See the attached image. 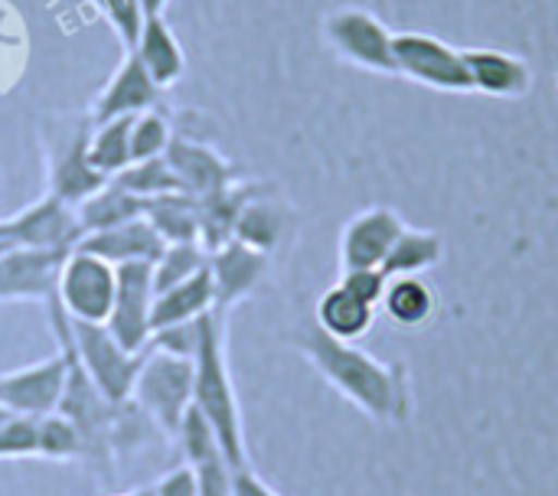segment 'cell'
<instances>
[{"mask_svg": "<svg viewBox=\"0 0 558 496\" xmlns=\"http://www.w3.org/2000/svg\"><path fill=\"white\" fill-rule=\"evenodd\" d=\"M298 347L311 366L369 419L402 422L409 415V383L402 366L383 363L356 343L333 340L317 324L298 337Z\"/></svg>", "mask_w": 558, "mask_h": 496, "instance_id": "1", "label": "cell"}, {"mask_svg": "<svg viewBox=\"0 0 558 496\" xmlns=\"http://www.w3.org/2000/svg\"><path fill=\"white\" fill-rule=\"evenodd\" d=\"M193 366H196L193 406L216 432L229 468L245 471L248 448H245V428H242V412H239V392H235V383L229 373V356H226V314L222 311L203 314Z\"/></svg>", "mask_w": 558, "mask_h": 496, "instance_id": "2", "label": "cell"}, {"mask_svg": "<svg viewBox=\"0 0 558 496\" xmlns=\"http://www.w3.org/2000/svg\"><path fill=\"white\" fill-rule=\"evenodd\" d=\"M193 379L196 366L190 356H173L147 347L131 389V402L157 425V432L173 438L186 409L193 406Z\"/></svg>", "mask_w": 558, "mask_h": 496, "instance_id": "3", "label": "cell"}, {"mask_svg": "<svg viewBox=\"0 0 558 496\" xmlns=\"http://www.w3.org/2000/svg\"><path fill=\"white\" fill-rule=\"evenodd\" d=\"M69 340H72V350H75V356H78L85 376L95 383V389H98L108 402H114V406L128 402L144 353H128V350L108 334L105 324L69 320Z\"/></svg>", "mask_w": 558, "mask_h": 496, "instance_id": "4", "label": "cell"}, {"mask_svg": "<svg viewBox=\"0 0 558 496\" xmlns=\"http://www.w3.org/2000/svg\"><path fill=\"white\" fill-rule=\"evenodd\" d=\"M118 291V268L98 255L72 249L62 258L59 281H56V304L65 311L69 320L82 324H105Z\"/></svg>", "mask_w": 558, "mask_h": 496, "instance_id": "5", "label": "cell"}, {"mask_svg": "<svg viewBox=\"0 0 558 496\" xmlns=\"http://www.w3.org/2000/svg\"><path fill=\"white\" fill-rule=\"evenodd\" d=\"M324 36L330 43V49L347 59L356 69L366 72H383V75H396V33L373 13L363 7H343L333 10L324 20Z\"/></svg>", "mask_w": 558, "mask_h": 496, "instance_id": "6", "label": "cell"}, {"mask_svg": "<svg viewBox=\"0 0 558 496\" xmlns=\"http://www.w3.org/2000/svg\"><path fill=\"white\" fill-rule=\"evenodd\" d=\"M396 75L438 92H474L464 65V52L428 33H396Z\"/></svg>", "mask_w": 558, "mask_h": 496, "instance_id": "7", "label": "cell"}, {"mask_svg": "<svg viewBox=\"0 0 558 496\" xmlns=\"http://www.w3.org/2000/svg\"><path fill=\"white\" fill-rule=\"evenodd\" d=\"M150 311H154V265L147 262L118 265V291L105 327L128 353H144L150 347L154 337Z\"/></svg>", "mask_w": 558, "mask_h": 496, "instance_id": "8", "label": "cell"}, {"mask_svg": "<svg viewBox=\"0 0 558 496\" xmlns=\"http://www.w3.org/2000/svg\"><path fill=\"white\" fill-rule=\"evenodd\" d=\"M65 376H69V360L62 350L39 363L0 373V406L10 415H23V419L52 415V412H59V402L65 392Z\"/></svg>", "mask_w": 558, "mask_h": 496, "instance_id": "9", "label": "cell"}, {"mask_svg": "<svg viewBox=\"0 0 558 496\" xmlns=\"http://www.w3.org/2000/svg\"><path fill=\"white\" fill-rule=\"evenodd\" d=\"M65 249H26L10 245L0 252V304L36 301L49 304L56 298V281Z\"/></svg>", "mask_w": 558, "mask_h": 496, "instance_id": "10", "label": "cell"}, {"mask_svg": "<svg viewBox=\"0 0 558 496\" xmlns=\"http://www.w3.org/2000/svg\"><path fill=\"white\" fill-rule=\"evenodd\" d=\"M405 222L389 206H369L356 213L340 235V265L350 268H383L389 249L402 235Z\"/></svg>", "mask_w": 558, "mask_h": 496, "instance_id": "11", "label": "cell"}, {"mask_svg": "<svg viewBox=\"0 0 558 496\" xmlns=\"http://www.w3.org/2000/svg\"><path fill=\"white\" fill-rule=\"evenodd\" d=\"M206 268L213 278V311L229 314L239 301H245L258 288L262 275L268 271V255L232 239L216 252H209Z\"/></svg>", "mask_w": 558, "mask_h": 496, "instance_id": "12", "label": "cell"}, {"mask_svg": "<svg viewBox=\"0 0 558 496\" xmlns=\"http://www.w3.org/2000/svg\"><path fill=\"white\" fill-rule=\"evenodd\" d=\"M157 101H160L157 82L147 75V69L141 65V59L134 52H124L121 62H118V69L111 72V78L98 92L88 121L92 124H101V121H111V118L144 114V111L157 108Z\"/></svg>", "mask_w": 558, "mask_h": 496, "instance_id": "13", "label": "cell"}, {"mask_svg": "<svg viewBox=\"0 0 558 496\" xmlns=\"http://www.w3.org/2000/svg\"><path fill=\"white\" fill-rule=\"evenodd\" d=\"M13 219V242L26 249H65L72 252L82 239V226L75 206L46 193L33 206L20 209Z\"/></svg>", "mask_w": 558, "mask_h": 496, "instance_id": "14", "label": "cell"}, {"mask_svg": "<svg viewBox=\"0 0 558 496\" xmlns=\"http://www.w3.org/2000/svg\"><path fill=\"white\" fill-rule=\"evenodd\" d=\"M167 164L170 170L177 173L183 193L190 196H209L229 183L239 180L235 167L213 147V144H203V141H193V137H183V134H173L170 147H167Z\"/></svg>", "mask_w": 558, "mask_h": 496, "instance_id": "15", "label": "cell"}, {"mask_svg": "<svg viewBox=\"0 0 558 496\" xmlns=\"http://www.w3.org/2000/svg\"><path fill=\"white\" fill-rule=\"evenodd\" d=\"M88 131H92V121L78 124V131L65 134L49 154V193L69 206H78L85 196H92L95 190L108 183L88 164Z\"/></svg>", "mask_w": 558, "mask_h": 496, "instance_id": "16", "label": "cell"}, {"mask_svg": "<svg viewBox=\"0 0 558 496\" xmlns=\"http://www.w3.org/2000/svg\"><path fill=\"white\" fill-rule=\"evenodd\" d=\"M471 75V88L494 98H523L533 88V69L526 59L504 49H461Z\"/></svg>", "mask_w": 558, "mask_h": 496, "instance_id": "17", "label": "cell"}, {"mask_svg": "<svg viewBox=\"0 0 558 496\" xmlns=\"http://www.w3.org/2000/svg\"><path fill=\"white\" fill-rule=\"evenodd\" d=\"M82 252L88 255H98L105 258L108 265H128V262H147L154 265L160 258V252L167 249V242L154 232V226L141 216V219H131L124 226H114V229H105V232H88L78 239Z\"/></svg>", "mask_w": 558, "mask_h": 496, "instance_id": "18", "label": "cell"}, {"mask_svg": "<svg viewBox=\"0 0 558 496\" xmlns=\"http://www.w3.org/2000/svg\"><path fill=\"white\" fill-rule=\"evenodd\" d=\"M262 190H268L265 183L258 180H235L209 196H199V245L206 252H216L219 245L232 242L235 239V222H239V213L242 206L258 196Z\"/></svg>", "mask_w": 558, "mask_h": 496, "instance_id": "19", "label": "cell"}, {"mask_svg": "<svg viewBox=\"0 0 558 496\" xmlns=\"http://www.w3.org/2000/svg\"><path fill=\"white\" fill-rule=\"evenodd\" d=\"M141 65L147 69V75L157 82V88H173L183 72H186V56H183V46L177 39V33L170 29V23L163 16H144V26H141V36L131 49Z\"/></svg>", "mask_w": 558, "mask_h": 496, "instance_id": "20", "label": "cell"}, {"mask_svg": "<svg viewBox=\"0 0 558 496\" xmlns=\"http://www.w3.org/2000/svg\"><path fill=\"white\" fill-rule=\"evenodd\" d=\"M209 311H213V278H209V268H203L199 275L186 278L183 285H173V288L154 294L150 327L157 334V330H167L177 324H190Z\"/></svg>", "mask_w": 558, "mask_h": 496, "instance_id": "21", "label": "cell"}, {"mask_svg": "<svg viewBox=\"0 0 558 496\" xmlns=\"http://www.w3.org/2000/svg\"><path fill=\"white\" fill-rule=\"evenodd\" d=\"M373 320H376V307H369L366 301L350 294L343 285H333L317 301V327L333 340L356 343L360 337L369 334Z\"/></svg>", "mask_w": 558, "mask_h": 496, "instance_id": "22", "label": "cell"}, {"mask_svg": "<svg viewBox=\"0 0 558 496\" xmlns=\"http://www.w3.org/2000/svg\"><path fill=\"white\" fill-rule=\"evenodd\" d=\"M144 206L147 203L141 196H134L121 183L108 180L101 190H95L92 196H85L75 206V216H78L82 235H88V232H105V229L124 226L131 219H141L144 216Z\"/></svg>", "mask_w": 558, "mask_h": 496, "instance_id": "23", "label": "cell"}, {"mask_svg": "<svg viewBox=\"0 0 558 496\" xmlns=\"http://www.w3.org/2000/svg\"><path fill=\"white\" fill-rule=\"evenodd\" d=\"M144 219L154 226V232L167 242H199V203L190 193H167L157 199H147Z\"/></svg>", "mask_w": 558, "mask_h": 496, "instance_id": "24", "label": "cell"}, {"mask_svg": "<svg viewBox=\"0 0 558 496\" xmlns=\"http://www.w3.org/2000/svg\"><path fill=\"white\" fill-rule=\"evenodd\" d=\"M445 258V242L438 232H425V229H402V235L396 239V245L389 249L386 262H383V275L386 278H409V275H422L428 268H435Z\"/></svg>", "mask_w": 558, "mask_h": 496, "instance_id": "25", "label": "cell"}, {"mask_svg": "<svg viewBox=\"0 0 558 496\" xmlns=\"http://www.w3.org/2000/svg\"><path fill=\"white\" fill-rule=\"evenodd\" d=\"M284 222H288V213L284 206L275 199V196H265V190L258 196H252L242 213H239V222H235V239L245 242L248 249H258V252H271L281 235H284Z\"/></svg>", "mask_w": 558, "mask_h": 496, "instance_id": "26", "label": "cell"}, {"mask_svg": "<svg viewBox=\"0 0 558 496\" xmlns=\"http://www.w3.org/2000/svg\"><path fill=\"white\" fill-rule=\"evenodd\" d=\"M131 121L134 114L111 118V121L92 124L88 131V164L105 180H114L124 167H131Z\"/></svg>", "mask_w": 558, "mask_h": 496, "instance_id": "27", "label": "cell"}, {"mask_svg": "<svg viewBox=\"0 0 558 496\" xmlns=\"http://www.w3.org/2000/svg\"><path fill=\"white\" fill-rule=\"evenodd\" d=\"M383 307H386V314H389V320L396 327H402V330L405 327H422L435 314V291L418 275L389 278Z\"/></svg>", "mask_w": 558, "mask_h": 496, "instance_id": "28", "label": "cell"}, {"mask_svg": "<svg viewBox=\"0 0 558 496\" xmlns=\"http://www.w3.org/2000/svg\"><path fill=\"white\" fill-rule=\"evenodd\" d=\"M114 183H121L128 193L141 196L144 203L147 199H157V196H167V193H183L177 173L170 170L167 157H150V160H137L131 167H124Z\"/></svg>", "mask_w": 558, "mask_h": 496, "instance_id": "29", "label": "cell"}, {"mask_svg": "<svg viewBox=\"0 0 558 496\" xmlns=\"http://www.w3.org/2000/svg\"><path fill=\"white\" fill-rule=\"evenodd\" d=\"M209 262V252L199 245V242H177V245H167L160 252V258L154 262V294L173 288V285H183L186 278L199 275Z\"/></svg>", "mask_w": 558, "mask_h": 496, "instance_id": "30", "label": "cell"}, {"mask_svg": "<svg viewBox=\"0 0 558 496\" xmlns=\"http://www.w3.org/2000/svg\"><path fill=\"white\" fill-rule=\"evenodd\" d=\"M170 141H173V124L160 108L134 114V121H131V164L163 157Z\"/></svg>", "mask_w": 558, "mask_h": 496, "instance_id": "31", "label": "cell"}, {"mask_svg": "<svg viewBox=\"0 0 558 496\" xmlns=\"http://www.w3.org/2000/svg\"><path fill=\"white\" fill-rule=\"evenodd\" d=\"M173 438L180 441V451H183V458H186L183 464H190V468H199V464H206V461H213V458H222L219 438H216V432L209 428V422L199 415L196 406L186 409V415H183V422H180V428H177Z\"/></svg>", "mask_w": 558, "mask_h": 496, "instance_id": "32", "label": "cell"}, {"mask_svg": "<svg viewBox=\"0 0 558 496\" xmlns=\"http://www.w3.org/2000/svg\"><path fill=\"white\" fill-rule=\"evenodd\" d=\"M82 458V435L78 428L52 412L39 419V461H75Z\"/></svg>", "mask_w": 558, "mask_h": 496, "instance_id": "33", "label": "cell"}, {"mask_svg": "<svg viewBox=\"0 0 558 496\" xmlns=\"http://www.w3.org/2000/svg\"><path fill=\"white\" fill-rule=\"evenodd\" d=\"M39 461V419L10 415L0 422V461Z\"/></svg>", "mask_w": 558, "mask_h": 496, "instance_id": "34", "label": "cell"}, {"mask_svg": "<svg viewBox=\"0 0 558 496\" xmlns=\"http://www.w3.org/2000/svg\"><path fill=\"white\" fill-rule=\"evenodd\" d=\"M95 10L108 20V26L114 29V36L121 39V49L131 52L137 36H141V26H144V10H141V0H92Z\"/></svg>", "mask_w": 558, "mask_h": 496, "instance_id": "35", "label": "cell"}, {"mask_svg": "<svg viewBox=\"0 0 558 496\" xmlns=\"http://www.w3.org/2000/svg\"><path fill=\"white\" fill-rule=\"evenodd\" d=\"M340 285L350 294H356L360 301H366L369 307H379L383 298H386L389 278L383 275V268H350V271H343Z\"/></svg>", "mask_w": 558, "mask_h": 496, "instance_id": "36", "label": "cell"}, {"mask_svg": "<svg viewBox=\"0 0 558 496\" xmlns=\"http://www.w3.org/2000/svg\"><path fill=\"white\" fill-rule=\"evenodd\" d=\"M196 471V496H235L232 494V468L226 458H213Z\"/></svg>", "mask_w": 558, "mask_h": 496, "instance_id": "37", "label": "cell"}, {"mask_svg": "<svg viewBox=\"0 0 558 496\" xmlns=\"http://www.w3.org/2000/svg\"><path fill=\"white\" fill-rule=\"evenodd\" d=\"M150 496H196V471L190 464L173 468L150 487Z\"/></svg>", "mask_w": 558, "mask_h": 496, "instance_id": "38", "label": "cell"}, {"mask_svg": "<svg viewBox=\"0 0 558 496\" xmlns=\"http://www.w3.org/2000/svg\"><path fill=\"white\" fill-rule=\"evenodd\" d=\"M232 494L235 496H278L265 481H258L252 474V468L245 471H232Z\"/></svg>", "mask_w": 558, "mask_h": 496, "instance_id": "39", "label": "cell"}, {"mask_svg": "<svg viewBox=\"0 0 558 496\" xmlns=\"http://www.w3.org/2000/svg\"><path fill=\"white\" fill-rule=\"evenodd\" d=\"M170 0H141V10H144V16H163V7H167Z\"/></svg>", "mask_w": 558, "mask_h": 496, "instance_id": "40", "label": "cell"}, {"mask_svg": "<svg viewBox=\"0 0 558 496\" xmlns=\"http://www.w3.org/2000/svg\"><path fill=\"white\" fill-rule=\"evenodd\" d=\"M0 245H16L13 242V219H0Z\"/></svg>", "mask_w": 558, "mask_h": 496, "instance_id": "41", "label": "cell"}, {"mask_svg": "<svg viewBox=\"0 0 558 496\" xmlns=\"http://www.w3.org/2000/svg\"><path fill=\"white\" fill-rule=\"evenodd\" d=\"M7 419H10V412H7V409L0 406V422H7Z\"/></svg>", "mask_w": 558, "mask_h": 496, "instance_id": "42", "label": "cell"}, {"mask_svg": "<svg viewBox=\"0 0 558 496\" xmlns=\"http://www.w3.org/2000/svg\"><path fill=\"white\" fill-rule=\"evenodd\" d=\"M3 249H10V245H0V252H3Z\"/></svg>", "mask_w": 558, "mask_h": 496, "instance_id": "43", "label": "cell"}]
</instances>
